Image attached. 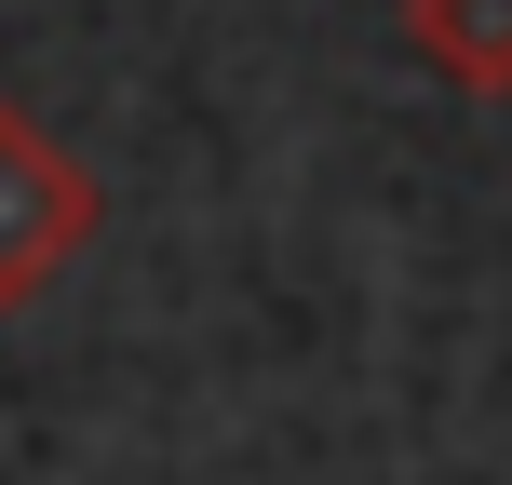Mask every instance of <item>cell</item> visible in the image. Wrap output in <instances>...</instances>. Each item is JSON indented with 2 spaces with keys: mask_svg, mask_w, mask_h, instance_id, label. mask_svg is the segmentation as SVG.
<instances>
[{
  "mask_svg": "<svg viewBox=\"0 0 512 485\" xmlns=\"http://www.w3.org/2000/svg\"><path fill=\"white\" fill-rule=\"evenodd\" d=\"M405 41L459 95H512V0H405Z\"/></svg>",
  "mask_w": 512,
  "mask_h": 485,
  "instance_id": "obj_2",
  "label": "cell"
},
{
  "mask_svg": "<svg viewBox=\"0 0 512 485\" xmlns=\"http://www.w3.org/2000/svg\"><path fill=\"white\" fill-rule=\"evenodd\" d=\"M81 243H95V176L27 108H0V310H27Z\"/></svg>",
  "mask_w": 512,
  "mask_h": 485,
  "instance_id": "obj_1",
  "label": "cell"
}]
</instances>
